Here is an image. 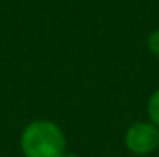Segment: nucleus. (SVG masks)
Listing matches in <instances>:
<instances>
[{"mask_svg":"<svg viewBox=\"0 0 159 157\" xmlns=\"http://www.w3.org/2000/svg\"><path fill=\"white\" fill-rule=\"evenodd\" d=\"M125 145L134 155H147L159 149V129L151 122H137L129 127Z\"/></svg>","mask_w":159,"mask_h":157,"instance_id":"nucleus-2","label":"nucleus"},{"mask_svg":"<svg viewBox=\"0 0 159 157\" xmlns=\"http://www.w3.org/2000/svg\"><path fill=\"white\" fill-rule=\"evenodd\" d=\"M20 149L25 157H64L66 137L58 123L36 120L22 130Z\"/></svg>","mask_w":159,"mask_h":157,"instance_id":"nucleus-1","label":"nucleus"},{"mask_svg":"<svg viewBox=\"0 0 159 157\" xmlns=\"http://www.w3.org/2000/svg\"><path fill=\"white\" fill-rule=\"evenodd\" d=\"M147 115L151 118V123L159 129V89L151 95L149 102H147Z\"/></svg>","mask_w":159,"mask_h":157,"instance_id":"nucleus-3","label":"nucleus"},{"mask_svg":"<svg viewBox=\"0 0 159 157\" xmlns=\"http://www.w3.org/2000/svg\"><path fill=\"white\" fill-rule=\"evenodd\" d=\"M147 46H149L151 51H152V54L159 56V29H156V31L149 36V39H147Z\"/></svg>","mask_w":159,"mask_h":157,"instance_id":"nucleus-4","label":"nucleus"}]
</instances>
